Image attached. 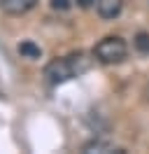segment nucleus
<instances>
[{"label": "nucleus", "instance_id": "f257e3e1", "mask_svg": "<svg viewBox=\"0 0 149 154\" xmlns=\"http://www.w3.org/2000/svg\"><path fill=\"white\" fill-rule=\"evenodd\" d=\"M89 66H91V61L84 56V54H72V56H68V58L51 61L44 70V77L49 79V84H61V82H68V79L86 72Z\"/></svg>", "mask_w": 149, "mask_h": 154}, {"label": "nucleus", "instance_id": "f03ea898", "mask_svg": "<svg viewBox=\"0 0 149 154\" xmlns=\"http://www.w3.org/2000/svg\"><path fill=\"white\" fill-rule=\"evenodd\" d=\"M128 54V45L123 42L117 35H110V38H102L96 49H93V56L98 58L100 63H121Z\"/></svg>", "mask_w": 149, "mask_h": 154}, {"label": "nucleus", "instance_id": "7ed1b4c3", "mask_svg": "<svg viewBox=\"0 0 149 154\" xmlns=\"http://www.w3.org/2000/svg\"><path fill=\"white\" fill-rule=\"evenodd\" d=\"M96 10L100 14V19H117L123 10V2L121 0H98Z\"/></svg>", "mask_w": 149, "mask_h": 154}, {"label": "nucleus", "instance_id": "20e7f679", "mask_svg": "<svg viewBox=\"0 0 149 154\" xmlns=\"http://www.w3.org/2000/svg\"><path fill=\"white\" fill-rule=\"evenodd\" d=\"M37 5V0H0V10L7 14H26Z\"/></svg>", "mask_w": 149, "mask_h": 154}, {"label": "nucleus", "instance_id": "39448f33", "mask_svg": "<svg viewBox=\"0 0 149 154\" xmlns=\"http://www.w3.org/2000/svg\"><path fill=\"white\" fill-rule=\"evenodd\" d=\"M82 152H86V154H93V152H117V154H123L126 149L114 147V145L107 143V140H91V143H86L82 147Z\"/></svg>", "mask_w": 149, "mask_h": 154}, {"label": "nucleus", "instance_id": "423d86ee", "mask_svg": "<svg viewBox=\"0 0 149 154\" xmlns=\"http://www.w3.org/2000/svg\"><path fill=\"white\" fill-rule=\"evenodd\" d=\"M19 54L26 58H40L42 56V49L37 47V45H33V42H21L19 45Z\"/></svg>", "mask_w": 149, "mask_h": 154}, {"label": "nucleus", "instance_id": "0eeeda50", "mask_svg": "<svg viewBox=\"0 0 149 154\" xmlns=\"http://www.w3.org/2000/svg\"><path fill=\"white\" fill-rule=\"evenodd\" d=\"M133 47L138 49L140 54H144V56H147V54H149V33H144V30L138 33L135 40H133Z\"/></svg>", "mask_w": 149, "mask_h": 154}, {"label": "nucleus", "instance_id": "6e6552de", "mask_svg": "<svg viewBox=\"0 0 149 154\" xmlns=\"http://www.w3.org/2000/svg\"><path fill=\"white\" fill-rule=\"evenodd\" d=\"M49 5H51V10H56V12H68L72 7L70 0H49Z\"/></svg>", "mask_w": 149, "mask_h": 154}, {"label": "nucleus", "instance_id": "1a4fd4ad", "mask_svg": "<svg viewBox=\"0 0 149 154\" xmlns=\"http://www.w3.org/2000/svg\"><path fill=\"white\" fill-rule=\"evenodd\" d=\"M96 2H98V0H77V5H79L82 10H89V7H93Z\"/></svg>", "mask_w": 149, "mask_h": 154}]
</instances>
